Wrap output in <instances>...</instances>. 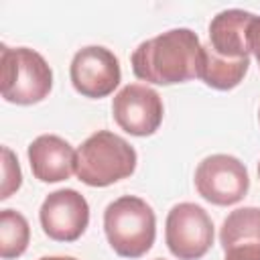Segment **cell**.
<instances>
[{
  "instance_id": "obj_1",
  "label": "cell",
  "mask_w": 260,
  "mask_h": 260,
  "mask_svg": "<svg viewBox=\"0 0 260 260\" xmlns=\"http://www.w3.org/2000/svg\"><path fill=\"white\" fill-rule=\"evenodd\" d=\"M132 71L138 79L173 85L199 77L201 43L191 28H171L142 41L132 57Z\"/></svg>"
},
{
  "instance_id": "obj_2",
  "label": "cell",
  "mask_w": 260,
  "mask_h": 260,
  "mask_svg": "<svg viewBox=\"0 0 260 260\" xmlns=\"http://www.w3.org/2000/svg\"><path fill=\"white\" fill-rule=\"evenodd\" d=\"M136 169V150L110 130H98L81 142L75 158V175L89 187H108L130 177Z\"/></svg>"
},
{
  "instance_id": "obj_3",
  "label": "cell",
  "mask_w": 260,
  "mask_h": 260,
  "mask_svg": "<svg viewBox=\"0 0 260 260\" xmlns=\"http://www.w3.org/2000/svg\"><path fill=\"white\" fill-rule=\"evenodd\" d=\"M104 232L108 244L118 256L140 258L154 244L156 217L144 199L136 195H122L106 207Z\"/></svg>"
},
{
  "instance_id": "obj_4",
  "label": "cell",
  "mask_w": 260,
  "mask_h": 260,
  "mask_svg": "<svg viewBox=\"0 0 260 260\" xmlns=\"http://www.w3.org/2000/svg\"><path fill=\"white\" fill-rule=\"evenodd\" d=\"M2 51V98L16 106L43 102L53 87V71L45 57L28 47Z\"/></svg>"
},
{
  "instance_id": "obj_5",
  "label": "cell",
  "mask_w": 260,
  "mask_h": 260,
  "mask_svg": "<svg viewBox=\"0 0 260 260\" xmlns=\"http://www.w3.org/2000/svg\"><path fill=\"white\" fill-rule=\"evenodd\" d=\"M165 242L179 260H199L213 246V221L197 203H177L165 223Z\"/></svg>"
},
{
  "instance_id": "obj_6",
  "label": "cell",
  "mask_w": 260,
  "mask_h": 260,
  "mask_svg": "<svg viewBox=\"0 0 260 260\" xmlns=\"http://www.w3.org/2000/svg\"><path fill=\"white\" fill-rule=\"evenodd\" d=\"M197 193L213 205H234L250 189V177L244 162L232 154L205 156L195 169Z\"/></svg>"
},
{
  "instance_id": "obj_7",
  "label": "cell",
  "mask_w": 260,
  "mask_h": 260,
  "mask_svg": "<svg viewBox=\"0 0 260 260\" xmlns=\"http://www.w3.org/2000/svg\"><path fill=\"white\" fill-rule=\"evenodd\" d=\"M69 77L77 93H81L83 98L100 100L110 95L120 85V61L110 49L89 45L73 55Z\"/></svg>"
},
{
  "instance_id": "obj_8",
  "label": "cell",
  "mask_w": 260,
  "mask_h": 260,
  "mask_svg": "<svg viewBox=\"0 0 260 260\" xmlns=\"http://www.w3.org/2000/svg\"><path fill=\"white\" fill-rule=\"evenodd\" d=\"M112 114L116 124L132 136H150L162 122V100L144 83L124 85L112 102Z\"/></svg>"
},
{
  "instance_id": "obj_9",
  "label": "cell",
  "mask_w": 260,
  "mask_h": 260,
  "mask_svg": "<svg viewBox=\"0 0 260 260\" xmlns=\"http://www.w3.org/2000/svg\"><path fill=\"white\" fill-rule=\"evenodd\" d=\"M43 232L55 242H75L89 223V205L75 189L49 193L39 209Z\"/></svg>"
},
{
  "instance_id": "obj_10",
  "label": "cell",
  "mask_w": 260,
  "mask_h": 260,
  "mask_svg": "<svg viewBox=\"0 0 260 260\" xmlns=\"http://www.w3.org/2000/svg\"><path fill=\"white\" fill-rule=\"evenodd\" d=\"M256 14L240 8L217 12L209 22V47L228 61L250 59V24Z\"/></svg>"
},
{
  "instance_id": "obj_11",
  "label": "cell",
  "mask_w": 260,
  "mask_h": 260,
  "mask_svg": "<svg viewBox=\"0 0 260 260\" xmlns=\"http://www.w3.org/2000/svg\"><path fill=\"white\" fill-rule=\"evenodd\" d=\"M28 162L35 179L43 183H59L75 173L77 150L55 134H41L28 144Z\"/></svg>"
},
{
  "instance_id": "obj_12",
  "label": "cell",
  "mask_w": 260,
  "mask_h": 260,
  "mask_svg": "<svg viewBox=\"0 0 260 260\" xmlns=\"http://www.w3.org/2000/svg\"><path fill=\"white\" fill-rule=\"evenodd\" d=\"M250 59L228 61L211 51L209 45H201V65H199V79L219 91L234 89L242 83L244 75L248 73Z\"/></svg>"
},
{
  "instance_id": "obj_13",
  "label": "cell",
  "mask_w": 260,
  "mask_h": 260,
  "mask_svg": "<svg viewBox=\"0 0 260 260\" xmlns=\"http://www.w3.org/2000/svg\"><path fill=\"white\" fill-rule=\"evenodd\" d=\"M219 244L223 252L236 246H260V207L234 209L221 223Z\"/></svg>"
},
{
  "instance_id": "obj_14",
  "label": "cell",
  "mask_w": 260,
  "mask_h": 260,
  "mask_svg": "<svg viewBox=\"0 0 260 260\" xmlns=\"http://www.w3.org/2000/svg\"><path fill=\"white\" fill-rule=\"evenodd\" d=\"M30 240V228L22 213L14 209L0 211V256L4 260L18 258L26 252Z\"/></svg>"
},
{
  "instance_id": "obj_15",
  "label": "cell",
  "mask_w": 260,
  "mask_h": 260,
  "mask_svg": "<svg viewBox=\"0 0 260 260\" xmlns=\"http://www.w3.org/2000/svg\"><path fill=\"white\" fill-rule=\"evenodd\" d=\"M22 185V173L18 167V158L16 154L8 148L2 146V191H0V199H8L14 191H18Z\"/></svg>"
},
{
  "instance_id": "obj_16",
  "label": "cell",
  "mask_w": 260,
  "mask_h": 260,
  "mask_svg": "<svg viewBox=\"0 0 260 260\" xmlns=\"http://www.w3.org/2000/svg\"><path fill=\"white\" fill-rule=\"evenodd\" d=\"M223 260H260V246L250 244V246H236L225 250Z\"/></svg>"
},
{
  "instance_id": "obj_17",
  "label": "cell",
  "mask_w": 260,
  "mask_h": 260,
  "mask_svg": "<svg viewBox=\"0 0 260 260\" xmlns=\"http://www.w3.org/2000/svg\"><path fill=\"white\" fill-rule=\"evenodd\" d=\"M250 51L254 53L256 61H258V67H260V16H254L252 24H250Z\"/></svg>"
},
{
  "instance_id": "obj_18",
  "label": "cell",
  "mask_w": 260,
  "mask_h": 260,
  "mask_svg": "<svg viewBox=\"0 0 260 260\" xmlns=\"http://www.w3.org/2000/svg\"><path fill=\"white\" fill-rule=\"evenodd\" d=\"M39 260H77V258H73V256H43Z\"/></svg>"
},
{
  "instance_id": "obj_19",
  "label": "cell",
  "mask_w": 260,
  "mask_h": 260,
  "mask_svg": "<svg viewBox=\"0 0 260 260\" xmlns=\"http://www.w3.org/2000/svg\"><path fill=\"white\" fill-rule=\"evenodd\" d=\"M258 177H260V162H258Z\"/></svg>"
},
{
  "instance_id": "obj_20",
  "label": "cell",
  "mask_w": 260,
  "mask_h": 260,
  "mask_svg": "<svg viewBox=\"0 0 260 260\" xmlns=\"http://www.w3.org/2000/svg\"><path fill=\"white\" fill-rule=\"evenodd\" d=\"M258 118H260V112H258Z\"/></svg>"
},
{
  "instance_id": "obj_21",
  "label": "cell",
  "mask_w": 260,
  "mask_h": 260,
  "mask_svg": "<svg viewBox=\"0 0 260 260\" xmlns=\"http://www.w3.org/2000/svg\"><path fill=\"white\" fill-rule=\"evenodd\" d=\"M156 260H162V258H156Z\"/></svg>"
}]
</instances>
